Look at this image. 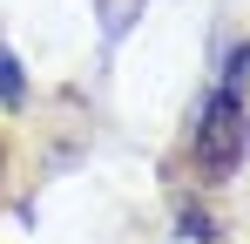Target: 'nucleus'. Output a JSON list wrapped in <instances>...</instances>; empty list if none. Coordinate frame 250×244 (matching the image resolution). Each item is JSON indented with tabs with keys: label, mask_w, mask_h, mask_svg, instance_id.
Instances as JSON below:
<instances>
[{
	"label": "nucleus",
	"mask_w": 250,
	"mask_h": 244,
	"mask_svg": "<svg viewBox=\"0 0 250 244\" xmlns=\"http://www.w3.org/2000/svg\"><path fill=\"white\" fill-rule=\"evenodd\" d=\"M244 143H250V102L230 95V88H216L209 109H203V129H196V163H203V176H230V170L244 163Z\"/></svg>",
	"instance_id": "nucleus-1"
},
{
	"label": "nucleus",
	"mask_w": 250,
	"mask_h": 244,
	"mask_svg": "<svg viewBox=\"0 0 250 244\" xmlns=\"http://www.w3.org/2000/svg\"><path fill=\"white\" fill-rule=\"evenodd\" d=\"M0 102H7V109L21 102V61H14L7 48H0Z\"/></svg>",
	"instance_id": "nucleus-2"
},
{
	"label": "nucleus",
	"mask_w": 250,
	"mask_h": 244,
	"mask_svg": "<svg viewBox=\"0 0 250 244\" xmlns=\"http://www.w3.org/2000/svg\"><path fill=\"white\" fill-rule=\"evenodd\" d=\"M223 88H230V95H244V102H250V48L237 54V61H230V81H223Z\"/></svg>",
	"instance_id": "nucleus-3"
},
{
	"label": "nucleus",
	"mask_w": 250,
	"mask_h": 244,
	"mask_svg": "<svg viewBox=\"0 0 250 244\" xmlns=\"http://www.w3.org/2000/svg\"><path fill=\"white\" fill-rule=\"evenodd\" d=\"M0 183H7V143H0Z\"/></svg>",
	"instance_id": "nucleus-4"
}]
</instances>
